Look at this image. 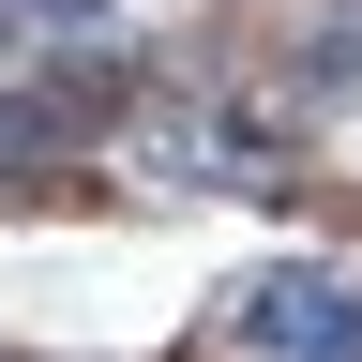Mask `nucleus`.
<instances>
[{
	"label": "nucleus",
	"instance_id": "f03ea898",
	"mask_svg": "<svg viewBox=\"0 0 362 362\" xmlns=\"http://www.w3.org/2000/svg\"><path fill=\"white\" fill-rule=\"evenodd\" d=\"M76 16H90V0H0V61H16V45H61Z\"/></svg>",
	"mask_w": 362,
	"mask_h": 362
},
{
	"label": "nucleus",
	"instance_id": "f257e3e1",
	"mask_svg": "<svg viewBox=\"0 0 362 362\" xmlns=\"http://www.w3.org/2000/svg\"><path fill=\"white\" fill-rule=\"evenodd\" d=\"M242 332L272 362H362V287H332V272H272V287L242 302Z\"/></svg>",
	"mask_w": 362,
	"mask_h": 362
}]
</instances>
